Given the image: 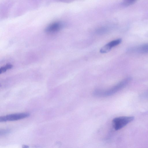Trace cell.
I'll list each match as a JSON object with an SVG mask.
<instances>
[{"instance_id": "cell-1", "label": "cell", "mask_w": 148, "mask_h": 148, "mask_svg": "<svg viewBox=\"0 0 148 148\" xmlns=\"http://www.w3.org/2000/svg\"><path fill=\"white\" fill-rule=\"evenodd\" d=\"M130 77L126 78L112 87L106 90L96 89L93 92V95L97 97H106L112 95L121 90L132 80Z\"/></svg>"}, {"instance_id": "cell-4", "label": "cell", "mask_w": 148, "mask_h": 148, "mask_svg": "<svg viewBox=\"0 0 148 148\" xmlns=\"http://www.w3.org/2000/svg\"><path fill=\"white\" fill-rule=\"evenodd\" d=\"M63 25L59 22H56L51 23L45 28V32L51 34L56 32L60 30L62 27Z\"/></svg>"}, {"instance_id": "cell-2", "label": "cell", "mask_w": 148, "mask_h": 148, "mask_svg": "<svg viewBox=\"0 0 148 148\" xmlns=\"http://www.w3.org/2000/svg\"><path fill=\"white\" fill-rule=\"evenodd\" d=\"M134 117L132 116H122L114 118L112 121L113 127L117 130L124 127L133 121Z\"/></svg>"}, {"instance_id": "cell-7", "label": "cell", "mask_w": 148, "mask_h": 148, "mask_svg": "<svg viewBox=\"0 0 148 148\" xmlns=\"http://www.w3.org/2000/svg\"><path fill=\"white\" fill-rule=\"evenodd\" d=\"M12 66V65L11 64H7L5 66L1 67L0 69V73L5 72L7 70L11 69Z\"/></svg>"}, {"instance_id": "cell-10", "label": "cell", "mask_w": 148, "mask_h": 148, "mask_svg": "<svg viewBox=\"0 0 148 148\" xmlns=\"http://www.w3.org/2000/svg\"><path fill=\"white\" fill-rule=\"evenodd\" d=\"M10 130L7 129L1 130L0 131V135H3L8 134Z\"/></svg>"}, {"instance_id": "cell-6", "label": "cell", "mask_w": 148, "mask_h": 148, "mask_svg": "<svg viewBox=\"0 0 148 148\" xmlns=\"http://www.w3.org/2000/svg\"><path fill=\"white\" fill-rule=\"evenodd\" d=\"M127 52L141 53H148V43L129 48L127 50Z\"/></svg>"}, {"instance_id": "cell-8", "label": "cell", "mask_w": 148, "mask_h": 148, "mask_svg": "<svg viewBox=\"0 0 148 148\" xmlns=\"http://www.w3.org/2000/svg\"><path fill=\"white\" fill-rule=\"evenodd\" d=\"M136 0H124L123 4L125 6H128L133 4Z\"/></svg>"}, {"instance_id": "cell-9", "label": "cell", "mask_w": 148, "mask_h": 148, "mask_svg": "<svg viewBox=\"0 0 148 148\" xmlns=\"http://www.w3.org/2000/svg\"><path fill=\"white\" fill-rule=\"evenodd\" d=\"M107 31V29L106 27H102L98 29L97 32L98 34H103L105 33Z\"/></svg>"}, {"instance_id": "cell-11", "label": "cell", "mask_w": 148, "mask_h": 148, "mask_svg": "<svg viewBox=\"0 0 148 148\" xmlns=\"http://www.w3.org/2000/svg\"><path fill=\"white\" fill-rule=\"evenodd\" d=\"M28 146L26 145H23L22 146V147L23 148H28Z\"/></svg>"}, {"instance_id": "cell-3", "label": "cell", "mask_w": 148, "mask_h": 148, "mask_svg": "<svg viewBox=\"0 0 148 148\" xmlns=\"http://www.w3.org/2000/svg\"><path fill=\"white\" fill-rule=\"evenodd\" d=\"M29 115V114L26 112L9 114L1 116L0 121L3 122L16 121L26 118Z\"/></svg>"}, {"instance_id": "cell-5", "label": "cell", "mask_w": 148, "mask_h": 148, "mask_svg": "<svg viewBox=\"0 0 148 148\" xmlns=\"http://www.w3.org/2000/svg\"><path fill=\"white\" fill-rule=\"evenodd\" d=\"M121 39H118L112 40L102 47L100 50L102 53H105L109 52L112 48L118 45L121 42Z\"/></svg>"}]
</instances>
